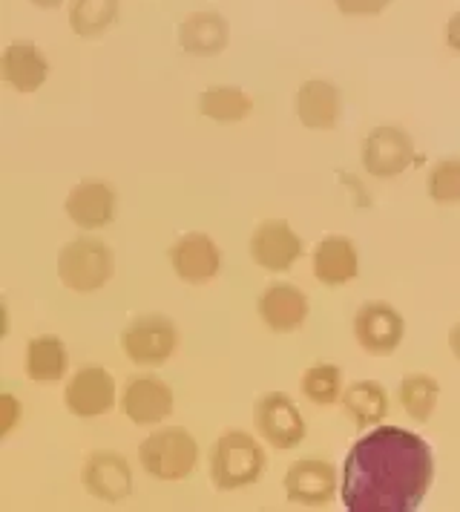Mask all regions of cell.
I'll return each mask as SVG.
<instances>
[{
    "label": "cell",
    "mask_w": 460,
    "mask_h": 512,
    "mask_svg": "<svg viewBox=\"0 0 460 512\" xmlns=\"http://www.w3.org/2000/svg\"><path fill=\"white\" fill-rule=\"evenodd\" d=\"M432 481L429 443L403 426H371L345 455L340 495L348 512H417Z\"/></svg>",
    "instance_id": "cell-1"
},
{
    "label": "cell",
    "mask_w": 460,
    "mask_h": 512,
    "mask_svg": "<svg viewBox=\"0 0 460 512\" xmlns=\"http://www.w3.org/2000/svg\"><path fill=\"white\" fill-rule=\"evenodd\" d=\"M265 449L248 432H225L210 449V481L219 489H242L256 484L265 472Z\"/></svg>",
    "instance_id": "cell-2"
},
{
    "label": "cell",
    "mask_w": 460,
    "mask_h": 512,
    "mask_svg": "<svg viewBox=\"0 0 460 512\" xmlns=\"http://www.w3.org/2000/svg\"><path fill=\"white\" fill-rule=\"evenodd\" d=\"M115 256L107 242L95 236H78L58 254V277L75 294H92L113 280Z\"/></svg>",
    "instance_id": "cell-3"
},
{
    "label": "cell",
    "mask_w": 460,
    "mask_h": 512,
    "mask_svg": "<svg viewBox=\"0 0 460 512\" xmlns=\"http://www.w3.org/2000/svg\"><path fill=\"white\" fill-rule=\"evenodd\" d=\"M138 458L147 475L159 481H182L199 464V443L182 426H164L141 441Z\"/></svg>",
    "instance_id": "cell-4"
},
{
    "label": "cell",
    "mask_w": 460,
    "mask_h": 512,
    "mask_svg": "<svg viewBox=\"0 0 460 512\" xmlns=\"http://www.w3.org/2000/svg\"><path fill=\"white\" fill-rule=\"evenodd\" d=\"M360 159L368 176L374 179H394L406 173L414 162V141L403 127L380 124L363 139Z\"/></svg>",
    "instance_id": "cell-5"
},
{
    "label": "cell",
    "mask_w": 460,
    "mask_h": 512,
    "mask_svg": "<svg viewBox=\"0 0 460 512\" xmlns=\"http://www.w3.org/2000/svg\"><path fill=\"white\" fill-rule=\"evenodd\" d=\"M176 346H179V331L161 314L136 317L121 334V349L136 366H161L164 360L173 357Z\"/></svg>",
    "instance_id": "cell-6"
},
{
    "label": "cell",
    "mask_w": 460,
    "mask_h": 512,
    "mask_svg": "<svg viewBox=\"0 0 460 512\" xmlns=\"http://www.w3.org/2000/svg\"><path fill=\"white\" fill-rule=\"evenodd\" d=\"M253 423L262 441L271 443L274 449H294L308 435V426L297 403L282 392H268L256 400Z\"/></svg>",
    "instance_id": "cell-7"
},
{
    "label": "cell",
    "mask_w": 460,
    "mask_h": 512,
    "mask_svg": "<svg viewBox=\"0 0 460 512\" xmlns=\"http://www.w3.org/2000/svg\"><path fill=\"white\" fill-rule=\"evenodd\" d=\"M406 337V320L394 305L383 300L366 303L354 317V340L374 357H389Z\"/></svg>",
    "instance_id": "cell-8"
},
{
    "label": "cell",
    "mask_w": 460,
    "mask_h": 512,
    "mask_svg": "<svg viewBox=\"0 0 460 512\" xmlns=\"http://www.w3.org/2000/svg\"><path fill=\"white\" fill-rule=\"evenodd\" d=\"M115 380L113 374L101 366H84L72 374L64 389V406L75 418H101L115 406Z\"/></svg>",
    "instance_id": "cell-9"
},
{
    "label": "cell",
    "mask_w": 460,
    "mask_h": 512,
    "mask_svg": "<svg viewBox=\"0 0 460 512\" xmlns=\"http://www.w3.org/2000/svg\"><path fill=\"white\" fill-rule=\"evenodd\" d=\"M248 248H251V259L259 268H265L271 274H285L302 256V239L285 219H268L253 231Z\"/></svg>",
    "instance_id": "cell-10"
},
{
    "label": "cell",
    "mask_w": 460,
    "mask_h": 512,
    "mask_svg": "<svg viewBox=\"0 0 460 512\" xmlns=\"http://www.w3.org/2000/svg\"><path fill=\"white\" fill-rule=\"evenodd\" d=\"M337 487H340L337 469L322 458H302L285 472V495L291 504L328 507L337 495Z\"/></svg>",
    "instance_id": "cell-11"
},
{
    "label": "cell",
    "mask_w": 460,
    "mask_h": 512,
    "mask_svg": "<svg viewBox=\"0 0 460 512\" xmlns=\"http://www.w3.org/2000/svg\"><path fill=\"white\" fill-rule=\"evenodd\" d=\"M170 265L182 282L205 285L219 274L222 251L207 233H184L182 239H176V245L170 248Z\"/></svg>",
    "instance_id": "cell-12"
},
{
    "label": "cell",
    "mask_w": 460,
    "mask_h": 512,
    "mask_svg": "<svg viewBox=\"0 0 460 512\" xmlns=\"http://www.w3.org/2000/svg\"><path fill=\"white\" fill-rule=\"evenodd\" d=\"M115 190L101 179H84L69 190L64 210L67 216L84 231H98L107 228L115 219Z\"/></svg>",
    "instance_id": "cell-13"
},
{
    "label": "cell",
    "mask_w": 460,
    "mask_h": 512,
    "mask_svg": "<svg viewBox=\"0 0 460 512\" xmlns=\"http://www.w3.org/2000/svg\"><path fill=\"white\" fill-rule=\"evenodd\" d=\"M81 481L92 498L118 504L133 492V469L118 452H95L84 464Z\"/></svg>",
    "instance_id": "cell-14"
},
{
    "label": "cell",
    "mask_w": 460,
    "mask_h": 512,
    "mask_svg": "<svg viewBox=\"0 0 460 512\" xmlns=\"http://www.w3.org/2000/svg\"><path fill=\"white\" fill-rule=\"evenodd\" d=\"M121 409L138 426H156L173 412V389L153 374L133 377L124 389Z\"/></svg>",
    "instance_id": "cell-15"
},
{
    "label": "cell",
    "mask_w": 460,
    "mask_h": 512,
    "mask_svg": "<svg viewBox=\"0 0 460 512\" xmlns=\"http://www.w3.org/2000/svg\"><path fill=\"white\" fill-rule=\"evenodd\" d=\"M259 317L276 334H291L308 320V297L291 282H274L259 297Z\"/></svg>",
    "instance_id": "cell-16"
},
{
    "label": "cell",
    "mask_w": 460,
    "mask_h": 512,
    "mask_svg": "<svg viewBox=\"0 0 460 512\" xmlns=\"http://www.w3.org/2000/svg\"><path fill=\"white\" fill-rule=\"evenodd\" d=\"M343 113V95L337 84L311 78L297 90V118L308 130H334Z\"/></svg>",
    "instance_id": "cell-17"
},
{
    "label": "cell",
    "mask_w": 460,
    "mask_h": 512,
    "mask_svg": "<svg viewBox=\"0 0 460 512\" xmlns=\"http://www.w3.org/2000/svg\"><path fill=\"white\" fill-rule=\"evenodd\" d=\"M0 70H3V81L12 90L35 93V90L44 87L46 78H49V61L32 41H12L9 47L3 49Z\"/></svg>",
    "instance_id": "cell-18"
},
{
    "label": "cell",
    "mask_w": 460,
    "mask_h": 512,
    "mask_svg": "<svg viewBox=\"0 0 460 512\" xmlns=\"http://www.w3.org/2000/svg\"><path fill=\"white\" fill-rule=\"evenodd\" d=\"M357 274H360L357 245L348 236H325L314 251V277L328 288H340L357 280Z\"/></svg>",
    "instance_id": "cell-19"
},
{
    "label": "cell",
    "mask_w": 460,
    "mask_h": 512,
    "mask_svg": "<svg viewBox=\"0 0 460 512\" xmlns=\"http://www.w3.org/2000/svg\"><path fill=\"white\" fill-rule=\"evenodd\" d=\"M228 21L219 12H193L179 24V44L196 58H213L228 47Z\"/></svg>",
    "instance_id": "cell-20"
},
{
    "label": "cell",
    "mask_w": 460,
    "mask_h": 512,
    "mask_svg": "<svg viewBox=\"0 0 460 512\" xmlns=\"http://www.w3.org/2000/svg\"><path fill=\"white\" fill-rule=\"evenodd\" d=\"M343 409L357 429H371L389 415V395L377 380H357L343 392Z\"/></svg>",
    "instance_id": "cell-21"
},
{
    "label": "cell",
    "mask_w": 460,
    "mask_h": 512,
    "mask_svg": "<svg viewBox=\"0 0 460 512\" xmlns=\"http://www.w3.org/2000/svg\"><path fill=\"white\" fill-rule=\"evenodd\" d=\"M23 369L35 383H58L69 369L67 346L55 334H41L26 346Z\"/></svg>",
    "instance_id": "cell-22"
},
{
    "label": "cell",
    "mask_w": 460,
    "mask_h": 512,
    "mask_svg": "<svg viewBox=\"0 0 460 512\" xmlns=\"http://www.w3.org/2000/svg\"><path fill=\"white\" fill-rule=\"evenodd\" d=\"M199 113L219 124H236L253 113V98L239 87H210L199 95Z\"/></svg>",
    "instance_id": "cell-23"
},
{
    "label": "cell",
    "mask_w": 460,
    "mask_h": 512,
    "mask_svg": "<svg viewBox=\"0 0 460 512\" xmlns=\"http://www.w3.org/2000/svg\"><path fill=\"white\" fill-rule=\"evenodd\" d=\"M400 406L403 412L414 420V423H426L432 418V412L437 409V400H440V383H437L432 374L414 372L406 374L400 380Z\"/></svg>",
    "instance_id": "cell-24"
},
{
    "label": "cell",
    "mask_w": 460,
    "mask_h": 512,
    "mask_svg": "<svg viewBox=\"0 0 460 512\" xmlns=\"http://www.w3.org/2000/svg\"><path fill=\"white\" fill-rule=\"evenodd\" d=\"M118 21V0H72L69 26L78 38H98Z\"/></svg>",
    "instance_id": "cell-25"
},
{
    "label": "cell",
    "mask_w": 460,
    "mask_h": 512,
    "mask_svg": "<svg viewBox=\"0 0 460 512\" xmlns=\"http://www.w3.org/2000/svg\"><path fill=\"white\" fill-rule=\"evenodd\" d=\"M343 372L334 363H317L302 374V395L317 406H331L343 400Z\"/></svg>",
    "instance_id": "cell-26"
},
{
    "label": "cell",
    "mask_w": 460,
    "mask_h": 512,
    "mask_svg": "<svg viewBox=\"0 0 460 512\" xmlns=\"http://www.w3.org/2000/svg\"><path fill=\"white\" fill-rule=\"evenodd\" d=\"M429 199L435 205H458L460 202V159H440L426 179Z\"/></svg>",
    "instance_id": "cell-27"
},
{
    "label": "cell",
    "mask_w": 460,
    "mask_h": 512,
    "mask_svg": "<svg viewBox=\"0 0 460 512\" xmlns=\"http://www.w3.org/2000/svg\"><path fill=\"white\" fill-rule=\"evenodd\" d=\"M337 12L345 18H377L391 6V0H334Z\"/></svg>",
    "instance_id": "cell-28"
},
{
    "label": "cell",
    "mask_w": 460,
    "mask_h": 512,
    "mask_svg": "<svg viewBox=\"0 0 460 512\" xmlns=\"http://www.w3.org/2000/svg\"><path fill=\"white\" fill-rule=\"evenodd\" d=\"M21 418H23L21 400H18L15 395H9V392H3V395H0V435H3V438H9V435L18 429Z\"/></svg>",
    "instance_id": "cell-29"
},
{
    "label": "cell",
    "mask_w": 460,
    "mask_h": 512,
    "mask_svg": "<svg viewBox=\"0 0 460 512\" xmlns=\"http://www.w3.org/2000/svg\"><path fill=\"white\" fill-rule=\"evenodd\" d=\"M443 35H446V47L460 55V12H455V15H452V18L446 21V29H443Z\"/></svg>",
    "instance_id": "cell-30"
},
{
    "label": "cell",
    "mask_w": 460,
    "mask_h": 512,
    "mask_svg": "<svg viewBox=\"0 0 460 512\" xmlns=\"http://www.w3.org/2000/svg\"><path fill=\"white\" fill-rule=\"evenodd\" d=\"M449 351L455 354V360H460V323H455L449 331Z\"/></svg>",
    "instance_id": "cell-31"
},
{
    "label": "cell",
    "mask_w": 460,
    "mask_h": 512,
    "mask_svg": "<svg viewBox=\"0 0 460 512\" xmlns=\"http://www.w3.org/2000/svg\"><path fill=\"white\" fill-rule=\"evenodd\" d=\"M0 334H9V308L0 303Z\"/></svg>",
    "instance_id": "cell-32"
},
{
    "label": "cell",
    "mask_w": 460,
    "mask_h": 512,
    "mask_svg": "<svg viewBox=\"0 0 460 512\" xmlns=\"http://www.w3.org/2000/svg\"><path fill=\"white\" fill-rule=\"evenodd\" d=\"M29 3H35L38 9H58V6H64L67 0H29Z\"/></svg>",
    "instance_id": "cell-33"
}]
</instances>
